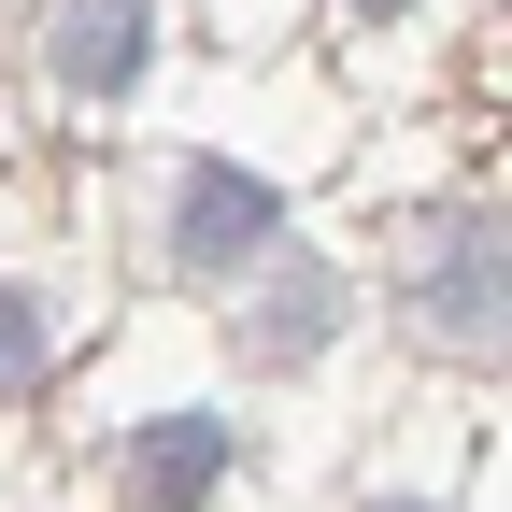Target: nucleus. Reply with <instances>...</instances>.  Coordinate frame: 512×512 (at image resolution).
<instances>
[{"label": "nucleus", "mask_w": 512, "mask_h": 512, "mask_svg": "<svg viewBox=\"0 0 512 512\" xmlns=\"http://www.w3.org/2000/svg\"><path fill=\"white\" fill-rule=\"evenodd\" d=\"M256 242H271V185L228 171V157H200V171H185V228H171V256H185V271H242Z\"/></svg>", "instance_id": "f257e3e1"}, {"label": "nucleus", "mask_w": 512, "mask_h": 512, "mask_svg": "<svg viewBox=\"0 0 512 512\" xmlns=\"http://www.w3.org/2000/svg\"><path fill=\"white\" fill-rule=\"evenodd\" d=\"M427 342H498V228H456L441 242V271H427Z\"/></svg>", "instance_id": "f03ea898"}, {"label": "nucleus", "mask_w": 512, "mask_h": 512, "mask_svg": "<svg viewBox=\"0 0 512 512\" xmlns=\"http://www.w3.org/2000/svg\"><path fill=\"white\" fill-rule=\"evenodd\" d=\"M143 43H157L143 0H72V15H57V72H72L86 100H114L128 72H143Z\"/></svg>", "instance_id": "7ed1b4c3"}, {"label": "nucleus", "mask_w": 512, "mask_h": 512, "mask_svg": "<svg viewBox=\"0 0 512 512\" xmlns=\"http://www.w3.org/2000/svg\"><path fill=\"white\" fill-rule=\"evenodd\" d=\"M228 470V441H214V413H185V427H157L143 456H128V498L143 512H200V484Z\"/></svg>", "instance_id": "20e7f679"}, {"label": "nucleus", "mask_w": 512, "mask_h": 512, "mask_svg": "<svg viewBox=\"0 0 512 512\" xmlns=\"http://www.w3.org/2000/svg\"><path fill=\"white\" fill-rule=\"evenodd\" d=\"M29 370H43V313L0 285V384H29Z\"/></svg>", "instance_id": "39448f33"}, {"label": "nucleus", "mask_w": 512, "mask_h": 512, "mask_svg": "<svg viewBox=\"0 0 512 512\" xmlns=\"http://www.w3.org/2000/svg\"><path fill=\"white\" fill-rule=\"evenodd\" d=\"M356 15H399V0H356Z\"/></svg>", "instance_id": "423d86ee"}]
</instances>
